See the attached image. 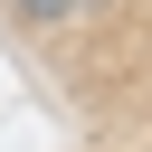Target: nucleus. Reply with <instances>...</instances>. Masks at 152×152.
Here are the masks:
<instances>
[{
	"mask_svg": "<svg viewBox=\"0 0 152 152\" xmlns=\"http://www.w3.org/2000/svg\"><path fill=\"white\" fill-rule=\"evenodd\" d=\"M86 10H104V0H10L19 28H66V19H86Z\"/></svg>",
	"mask_w": 152,
	"mask_h": 152,
	"instance_id": "obj_1",
	"label": "nucleus"
}]
</instances>
